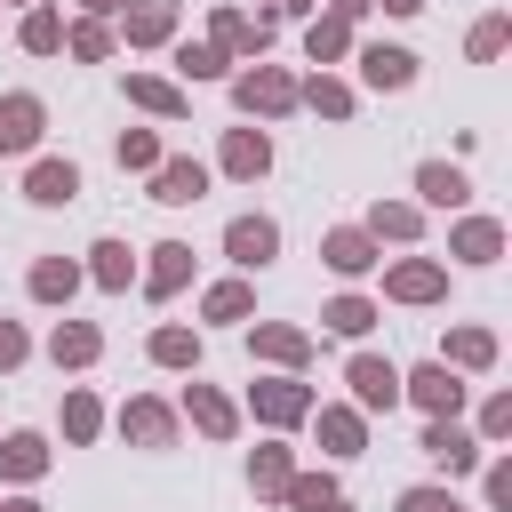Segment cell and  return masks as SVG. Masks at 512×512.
<instances>
[{"instance_id":"obj_1","label":"cell","mask_w":512,"mask_h":512,"mask_svg":"<svg viewBox=\"0 0 512 512\" xmlns=\"http://www.w3.org/2000/svg\"><path fill=\"white\" fill-rule=\"evenodd\" d=\"M224 240H232V256H240V264H272V248H280V232H272L264 216H240Z\"/></svg>"},{"instance_id":"obj_2","label":"cell","mask_w":512,"mask_h":512,"mask_svg":"<svg viewBox=\"0 0 512 512\" xmlns=\"http://www.w3.org/2000/svg\"><path fill=\"white\" fill-rule=\"evenodd\" d=\"M352 392H360V408H392L400 400V376L384 360H352Z\"/></svg>"},{"instance_id":"obj_3","label":"cell","mask_w":512,"mask_h":512,"mask_svg":"<svg viewBox=\"0 0 512 512\" xmlns=\"http://www.w3.org/2000/svg\"><path fill=\"white\" fill-rule=\"evenodd\" d=\"M424 456H432V464H448V472H472V456H480V448H472V432L432 424V432H424Z\"/></svg>"},{"instance_id":"obj_4","label":"cell","mask_w":512,"mask_h":512,"mask_svg":"<svg viewBox=\"0 0 512 512\" xmlns=\"http://www.w3.org/2000/svg\"><path fill=\"white\" fill-rule=\"evenodd\" d=\"M32 136H40V104H32V96H8V104H0V144L24 152Z\"/></svg>"},{"instance_id":"obj_5","label":"cell","mask_w":512,"mask_h":512,"mask_svg":"<svg viewBox=\"0 0 512 512\" xmlns=\"http://www.w3.org/2000/svg\"><path fill=\"white\" fill-rule=\"evenodd\" d=\"M360 64H368V80H376V88H408V72H416V56H408V48H368Z\"/></svg>"},{"instance_id":"obj_6","label":"cell","mask_w":512,"mask_h":512,"mask_svg":"<svg viewBox=\"0 0 512 512\" xmlns=\"http://www.w3.org/2000/svg\"><path fill=\"white\" fill-rule=\"evenodd\" d=\"M200 192H208V176H200L192 160H168V168H160V192H152V200H176V208H184V200H200Z\"/></svg>"},{"instance_id":"obj_7","label":"cell","mask_w":512,"mask_h":512,"mask_svg":"<svg viewBox=\"0 0 512 512\" xmlns=\"http://www.w3.org/2000/svg\"><path fill=\"white\" fill-rule=\"evenodd\" d=\"M408 392H416V400H424V408H432V416H448V408H456V400H464V384H456V376H448V368H424V376H416V384H408Z\"/></svg>"},{"instance_id":"obj_8","label":"cell","mask_w":512,"mask_h":512,"mask_svg":"<svg viewBox=\"0 0 512 512\" xmlns=\"http://www.w3.org/2000/svg\"><path fill=\"white\" fill-rule=\"evenodd\" d=\"M288 96H296V88H288L280 72H256V80H240V104H248V112H256V104H264V112H280Z\"/></svg>"},{"instance_id":"obj_9","label":"cell","mask_w":512,"mask_h":512,"mask_svg":"<svg viewBox=\"0 0 512 512\" xmlns=\"http://www.w3.org/2000/svg\"><path fill=\"white\" fill-rule=\"evenodd\" d=\"M72 192H80V176H72L64 160H48V168H32V200H48V208H56V200H72Z\"/></svg>"},{"instance_id":"obj_10","label":"cell","mask_w":512,"mask_h":512,"mask_svg":"<svg viewBox=\"0 0 512 512\" xmlns=\"http://www.w3.org/2000/svg\"><path fill=\"white\" fill-rule=\"evenodd\" d=\"M224 160H232V176H264L272 144H264V136H232V144H224Z\"/></svg>"},{"instance_id":"obj_11","label":"cell","mask_w":512,"mask_h":512,"mask_svg":"<svg viewBox=\"0 0 512 512\" xmlns=\"http://www.w3.org/2000/svg\"><path fill=\"white\" fill-rule=\"evenodd\" d=\"M416 192H424V200H440V208H456V200H464V176H456V168H440V160H432V168H424V176H416Z\"/></svg>"},{"instance_id":"obj_12","label":"cell","mask_w":512,"mask_h":512,"mask_svg":"<svg viewBox=\"0 0 512 512\" xmlns=\"http://www.w3.org/2000/svg\"><path fill=\"white\" fill-rule=\"evenodd\" d=\"M328 264H336V272H368V240H360V232H336V240H328Z\"/></svg>"},{"instance_id":"obj_13","label":"cell","mask_w":512,"mask_h":512,"mask_svg":"<svg viewBox=\"0 0 512 512\" xmlns=\"http://www.w3.org/2000/svg\"><path fill=\"white\" fill-rule=\"evenodd\" d=\"M392 296H440V272L432 264H400L392 272Z\"/></svg>"},{"instance_id":"obj_14","label":"cell","mask_w":512,"mask_h":512,"mask_svg":"<svg viewBox=\"0 0 512 512\" xmlns=\"http://www.w3.org/2000/svg\"><path fill=\"white\" fill-rule=\"evenodd\" d=\"M128 432L160 448V440H168V408H152V400H136V408H128Z\"/></svg>"},{"instance_id":"obj_15","label":"cell","mask_w":512,"mask_h":512,"mask_svg":"<svg viewBox=\"0 0 512 512\" xmlns=\"http://www.w3.org/2000/svg\"><path fill=\"white\" fill-rule=\"evenodd\" d=\"M456 248H464L472 264H488V256H496V224H464V232H456Z\"/></svg>"},{"instance_id":"obj_16","label":"cell","mask_w":512,"mask_h":512,"mask_svg":"<svg viewBox=\"0 0 512 512\" xmlns=\"http://www.w3.org/2000/svg\"><path fill=\"white\" fill-rule=\"evenodd\" d=\"M96 280H104V288H120V280H128V248H120V240H104V248H96Z\"/></svg>"},{"instance_id":"obj_17","label":"cell","mask_w":512,"mask_h":512,"mask_svg":"<svg viewBox=\"0 0 512 512\" xmlns=\"http://www.w3.org/2000/svg\"><path fill=\"white\" fill-rule=\"evenodd\" d=\"M152 256H160V264H152V288L168 296V288L184 280V256H192V248H152Z\"/></svg>"},{"instance_id":"obj_18","label":"cell","mask_w":512,"mask_h":512,"mask_svg":"<svg viewBox=\"0 0 512 512\" xmlns=\"http://www.w3.org/2000/svg\"><path fill=\"white\" fill-rule=\"evenodd\" d=\"M56 360H96V328H56Z\"/></svg>"},{"instance_id":"obj_19","label":"cell","mask_w":512,"mask_h":512,"mask_svg":"<svg viewBox=\"0 0 512 512\" xmlns=\"http://www.w3.org/2000/svg\"><path fill=\"white\" fill-rule=\"evenodd\" d=\"M328 328H344V336H360V328H368V304H360V296H344V304H328Z\"/></svg>"},{"instance_id":"obj_20","label":"cell","mask_w":512,"mask_h":512,"mask_svg":"<svg viewBox=\"0 0 512 512\" xmlns=\"http://www.w3.org/2000/svg\"><path fill=\"white\" fill-rule=\"evenodd\" d=\"M256 400H264V416H296V408H304V392H296V384H264Z\"/></svg>"},{"instance_id":"obj_21","label":"cell","mask_w":512,"mask_h":512,"mask_svg":"<svg viewBox=\"0 0 512 512\" xmlns=\"http://www.w3.org/2000/svg\"><path fill=\"white\" fill-rule=\"evenodd\" d=\"M192 416H200V424H208V432H232V408H224V400H216V392H192Z\"/></svg>"},{"instance_id":"obj_22","label":"cell","mask_w":512,"mask_h":512,"mask_svg":"<svg viewBox=\"0 0 512 512\" xmlns=\"http://www.w3.org/2000/svg\"><path fill=\"white\" fill-rule=\"evenodd\" d=\"M320 432H328V448H336V456H352V448H360V424H352V416H320Z\"/></svg>"},{"instance_id":"obj_23","label":"cell","mask_w":512,"mask_h":512,"mask_svg":"<svg viewBox=\"0 0 512 512\" xmlns=\"http://www.w3.org/2000/svg\"><path fill=\"white\" fill-rule=\"evenodd\" d=\"M0 464H8V472H40V440H24V432H16V440L0 448Z\"/></svg>"},{"instance_id":"obj_24","label":"cell","mask_w":512,"mask_h":512,"mask_svg":"<svg viewBox=\"0 0 512 512\" xmlns=\"http://www.w3.org/2000/svg\"><path fill=\"white\" fill-rule=\"evenodd\" d=\"M152 352H160V360H176V368H184V360H192V336H184V328H160V336H152Z\"/></svg>"},{"instance_id":"obj_25","label":"cell","mask_w":512,"mask_h":512,"mask_svg":"<svg viewBox=\"0 0 512 512\" xmlns=\"http://www.w3.org/2000/svg\"><path fill=\"white\" fill-rule=\"evenodd\" d=\"M488 352H496V344H488L480 328H464V336H456V360H464V368H488Z\"/></svg>"},{"instance_id":"obj_26","label":"cell","mask_w":512,"mask_h":512,"mask_svg":"<svg viewBox=\"0 0 512 512\" xmlns=\"http://www.w3.org/2000/svg\"><path fill=\"white\" fill-rule=\"evenodd\" d=\"M120 160H128V168H152L160 144H152V136H120Z\"/></svg>"},{"instance_id":"obj_27","label":"cell","mask_w":512,"mask_h":512,"mask_svg":"<svg viewBox=\"0 0 512 512\" xmlns=\"http://www.w3.org/2000/svg\"><path fill=\"white\" fill-rule=\"evenodd\" d=\"M32 288H40V296H64V288H72V264H40Z\"/></svg>"},{"instance_id":"obj_28","label":"cell","mask_w":512,"mask_h":512,"mask_svg":"<svg viewBox=\"0 0 512 512\" xmlns=\"http://www.w3.org/2000/svg\"><path fill=\"white\" fill-rule=\"evenodd\" d=\"M208 312H216V320H240V312H248V288H216Z\"/></svg>"},{"instance_id":"obj_29","label":"cell","mask_w":512,"mask_h":512,"mask_svg":"<svg viewBox=\"0 0 512 512\" xmlns=\"http://www.w3.org/2000/svg\"><path fill=\"white\" fill-rule=\"evenodd\" d=\"M64 432L88 440V432H96V400H72V408H64Z\"/></svg>"},{"instance_id":"obj_30","label":"cell","mask_w":512,"mask_h":512,"mask_svg":"<svg viewBox=\"0 0 512 512\" xmlns=\"http://www.w3.org/2000/svg\"><path fill=\"white\" fill-rule=\"evenodd\" d=\"M496 48H504V16H488V24L472 32V56H496Z\"/></svg>"},{"instance_id":"obj_31","label":"cell","mask_w":512,"mask_h":512,"mask_svg":"<svg viewBox=\"0 0 512 512\" xmlns=\"http://www.w3.org/2000/svg\"><path fill=\"white\" fill-rule=\"evenodd\" d=\"M136 104H152V112H176V88H160V80H136Z\"/></svg>"},{"instance_id":"obj_32","label":"cell","mask_w":512,"mask_h":512,"mask_svg":"<svg viewBox=\"0 0 512 512\" xmlns=\"http://www.w3.org/2000/svg\"><path fill=\"white\" fill-rule=\"evenodd\" d=\"M256 480H264V488H280V480H288V456H280V448H264V456H256Z\"/></svg>"},{"instance_id":"obj_33","label":"cell","mask_w":512,"mask_h":512,"mask_svg":"<svg viewBox=\"0 0 512 512\" xmlns=\"http://www.w3.org/2000/svg\"><path fill=\"white\" fill-rule=\"evenodd\" d=\"M24 40H32V48H56L64 32H56V16H32V24H24Z\"/></svg>"},{"instance_id":"obj_34","label":"cell","mask_w":512,"mask_h":512,"mask_svg":"<svg viewBox=\"0 0 512 512\" xmlns=\"http://www.w3.org/2000/svg\"><path fill=\"white\" fill-rule=\"evenodd\" d=\"M344 48V24H312V56H336Z\"/></svg>"},{"instance_id":"obj_35","label":"cell","mask_w":512,"mask_h":512,"mask_svg":"<svg viewBox=\"0 0 512 512\" xmlns=\"http://www.w3.org/2000/svg\"><path fill=\"white\" fill-rule=\"evenodd\" d=\"M312 104H320V112H344V104H352V96H344V88H336V80H312Z\"/></svg>"},{"instance_id":"obj_36","label":"cell","mask_w":512,"mask_h":512,"mask_svg":"<svg viewBox=\"0 0 512 512\" xmlns=\"http://www.w3.org/2000/svg\"><path fill=\"white\" fill-rule=\"evenodd\" d=\"M400 512H456L448 496H432V488H416V496H400Z\"/></svg>"},{"instance_id":"obj_37","label":"cell","mask_w":512,"mask_h":512,"mask_svg":"<svg viewBox=\"0 0 512 512\" xmlns=\"http://www.w3.org/2000/svg\"><path fill=\"white\" fill-rule=\"evenodd\" d=\"M8 360H24V336H16L8 320H0V368H8Z\"/></svg>"},{"instance_id":"obj_38","label":"cell","mask_w":512,"mask_h":512,"mask_svg":"<svg viewBox=\"0 0 512 512\" xmlns=\"http://www.w3.org/2000/svg\"><path fill=\"white\" fill-rule=\"evenodd\" d=\"M312 512H344V504H336V496H328V504H312Z\"/></svg>"},{"instance_id":"obj_39","label":"cell","mask_w":512,"mask_h":512,"mask_svg":"<svg viewBox=\"0 0 512 512\" xmlns=\"http://www.w3.org/2000/svg\"><path fill=\"white\" fill-rule=\"evenodd\" d=\"M344 8H368V0H344Z\"/></svg>"},{"instance_id":"obj_40","label":"cell","mask_w":512,"mask_h":512,"mask_svg":"<svg viewBox=\"0 0 512 512\" xmlns=\"http://www.w3.org/2000/svg\"><path fill=\"white\" fill-rule=\"evenodd\" d=\"M8 512H32V504H8Z\"/></svg>"}]
</instances>
